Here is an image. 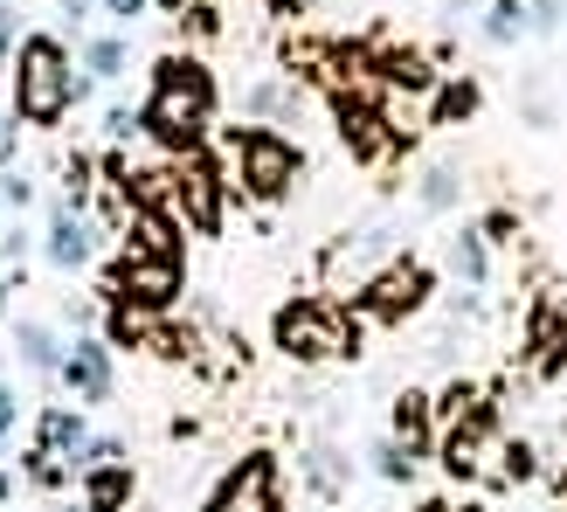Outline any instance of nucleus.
Masks as SVG:
<instances>
[{
    "label": "nucleus",
    "mask_w": 567,
    "mask_h": 512,
    "mask_svg": "<svg viewBox=\"0 0 567 512\" xmlns=\"http://www.w3.org/2000/svg\"><path fill=\"white\" fill-rule=\"evenodd\" d=\"M8 291H14V270H0V319H8Z\"/></svg>",
    "instance_id": "obj_39"
},
{
    "label": "nucleus",
    "mask_w": 567,
    "mask_h": 512,
    "mask_svg": "<svg viewBox=\"0 0 567 512\" xmlns=\"http://www.w3.org/2000/svg\"><path fill=\"white\" fill-rule=\"evenodd\" d=\"M146 339H159V332H153V311L111 298V347H146Z\"/></svg>",
    "instance_id": "obj_24"
},
{
    "label": "nucleus",
    "mask_w": 567,
    "mask_h": 512,
    "mask_svg": "<svg viewBox=\"0 0 567 512\" xmlns=\"http://www.w3.org/2000/svg\"><path fill=\"white\" fill-rule=\"evenodd\" d=\"M457 194H464V174H457L450 160L422 166V181H415V208H422V215H450V208H457Z\"/></svg>",
    "instance_id": "obj_15"
},
{
    "label": "nucleus",
    "mask_w": 567,
    "mask_h": 512,
    "mask_svg": "<svg viewBox=\"0 0 567 512\" xmlns=\"http://www.w3.org/2000/svg\"><path fill=\"white\" fill-rule=\"evenodd\" d=\"M181 291V256H146V249H125L118 270H111V298L125 305H146V311H166Z\"/></svg>",
    "instance_id": "obj_7"
},
{
    "label": "nucleus",
    "mask_w": 567,
    "mask_h": 512,
    "mask_svg": "<svg viewBox=\"0 0 567 512\" xmlns=\"http://www.w3.org/2000/svg\"><path fill=\"white\" fill-rule=\"evenodd\" d=\"M526 8H533V35H547V28H560L567 0H526Z\"/></svg>",
    "instance_id": "obj_35"
},
{
    "label": "nucleus",
    "mask_w": 567,
    "mask_h": 512,
    "mask_svg": "<svg viewBox=\"0 0 567 512\" xmlns=\"http://www.w3.org/2000/svg\"><path fill=\"white\" fill-rule=\"evenodd\" d=\"M277 347L298 367H311V360L353 354V326H347V311H339L332 298H291L277 311Z\"/></svg>",
    "instance_id": "obj_5"
},
{
    "label": "nucleus",
    "mask_w": 567,
    "mask_h": 512,
    "mask_svg": "<svg viewBox=\"0 0 567 512\" xmlns=\"http://www.w3.org/2000/svg\"><path fill=\"white\" fill-rule=\"evenodd\" d=\"M14 153H21V119H14V111H0V174L14 166Z\"/></svg>",
    "instance_id": "obj_31"
},
{
    "label": "nucleus",
    "mask_w": 567,
    "mask_h": 512,
    "mask_svg": "<svg viewBox=\"0 0 567 512\" xmlns=\"http://www.w3.org/2000/svg\"><path fill=\"white\" fill-rule=\"evenodd\" d=\"M311 485H319L326 499L339 492V450H311Z\"/></svg>",
    "instance_id": "obj_29"
},
{
    "label": "nucleus",
    "mask_w": 567,
    "mask_h": 512,
    "mask_svg": "<svg viewBox=\"0 0 567 512\" xmlns=\"http://www.w3.org/2000/svg\"><path fill=\"white\" fill-rule=\"evenodd\" d=\"M208 512H284V485H277V458L249 450V458L208 492Z\"/></svg>",
    "instance_id": "obj_8"
},
{
    "label": "nucleus",
    "mask_w": 567,
    "mask_h": 512,
    "mask_svg": "<svg viewBox=\"0 0 567 512\" xmlns=\"http://www.w3.org/2000/svg\"><path fill=\"white\" fill-rule=\"evenodd\" d=\"M477 111V91L471 83H443V98H436V125H457V119H471Z\"/></svg>",
    "instance_id": "obj_27"
},
{
    "label": "nucleus",
    "mask_w": 567,
    "mask_h": 512,
    "mask_svg": "<svg viewBox=\"0 0 567 512\" xmlns=\"http://www.w3.org/2000/svg\"><path fill=\"white\" fill-rule=\"evenodd\" d=\"M132 505V464L83 471V512H125Z\"/></svg>",
    "instance_id": "obj_14"
},
{
    "label": "nucleus",
    "mask_w": 567,
    "mask_h": 512,
    "mask_svg": "<svg viewBox=\"0 0 567 512\" xmlns=\"http://www.w3.org/2000/svg\"><path fill=\"white\" fill-rule=\"evenodd\" d=\"M339 132H347V146L353 153H367V160H381V146H388V132H381V119H374V111H367V104H339Z\"/></svg>",
    "instance_id": "obj_20"
},
{
    "label": "nucleus",
    "mask_w": 567,
    "mask_h": 512,
    "mask_svg": "<svg viewBox=\"0 0 567 512\" xmlns=\"http://www.w3.org/2000/svg\"><path fill=\"white\" fill-rule=\"evenodd\" d=\"M14 360L28 367V375H42V381H63V360H70V339L55 332L49 319H14Z\"/></svg>",
    "instance_id": "obj_11"
},
{
    "label": "nucleus",
    "mask_w": 567,
    "mask_h": 512,
    "mask_svg": "<svg viewBox=\"0 0 567 512\" xmlns=\"http://www.w3.org/2000/svg\"><path fill=\"white\" fill-rule=\"evenodd\" d=\"M14 28H21V14H14V0H8V8H0V70H14Z\"/></svg>",
    "instance_id": "obj_33"
},
{
    "label": "nucleus",
    "mask_w": 567,
    "mask_h": 512,
    "mask_svg": "<svg viewBox=\"0 0 567 512\" xmlns=\"http://www.w3.org/2000/svg\"><path fill=\"white\" fill-rule=\"evenodd\" d=\"M166 8H187V0H166Z\"/></svg>",
    "instance_id": "obj_41"
},
{
    "label": "nucleus",
    "mask_w": 567,
    "mask_h": 512,
    "mask_svg": "<svg viewBox=\"0 0 567 512\" xmlns=\"http://www.w3.org/2000/svg\"><path fill=\"white\" fill-rule=\"evenodd\" d=\"M430 291H436V270L415 264V256H402V264H388V270L360 291V311H367V319H381V326H402L409 311L430 305Z\"/></svg>",
    "instance_id": "obj_6"
},
{
    "label": "nucleus",
    "mask_w": 567,
    "mask_h": 512,
    "mask_svg": "<svg viewBox=\"0 0 567 512\" xmlns=\"http://www.w3.org/2000/svg\"><path fill=\"white\" fill-rule=\"evenodd\" d=\"M146 8H153V0H104L97 14H111V21H118V28H132L138 14H146Z\"/></svg>",
    "instance_id": "obj_36"
},
{
    "label": "nucleus",
    "mask_w": 567,
    "mask_h": 512,
    "mask_svg": "<svg viewBox=\"0 0 567 512\" xmlns=\"http://www.w3.org/2000/svg\"><path fill=\"white\" fill-rule=\"evenodd\" d=\"M443 416H450V422H464V416H477V388H471V381H457V388L443 395Z\"/></svg>",
    "instance_id": "obj_30"
},
{
    "label": "nucleus",
    "mask_w": 567,
    "mask_h": 512,
    "mask_svg": "<svg viewBox=\"0 0 567 512\" xmlns=\"http://www.w3.org/2000/svg\"><path fill=\"white\" fill-rule=\"evenodd\" d=\"M388 264H402V222H367V229H347V236H332V249H326V284L332 291H367Z\"/></svg>",
    "instance_id": "obj_4"
},
{
    "label": "nucleus",
    "mask_w": 567,
    "mask_h": 512,
    "mask_svg": "<svg viewBox=\"0 0 567 512\" xmlns=\"http://www.w3.org/2000/svg\"><path fill=\"white\" fill-rule=\"evenodd\" d=\"M104 132H111V139H132V132H138V119H132L125 104H111V111H104Z\"/></svg>",
    "instance_id": "obj_37"
},
{
    "label": "nucleus",
    "mask_w": 567,
    "mask_h": 512,
    "mask_svg": "<svg viewBox=\"0 0 567 512\" xmlns=\"http://www.w3.org/2000/svg\"><path fill=\"white\" fill-rule=\"evenodd\" d=\"M560 492H567V485H560Z\"/></svg>",
    "instance_id": "obj_43"
},
{
    "label": "nucleus",
    "mask_w": 567,
    "mask_h": 512,
    "mask_svg": "<svg viewBox=\"0 0 567 512\" xmlns=\"http://www.w3.org/2000/svg\"><path fill=\"white\" fill-rule=\"evenodd\" d=\"M450 277L464 284V298L485 291V236L464 229V236H450Z\"/></svg>",
    "instance_id": "obj_18"
},
{
    "label": "nucleus",
    "mask_w": 567,
    "mask_h": 512,
    "mask_svg": "<svg viewBox=\"0 0 567 512\" xmlns=\"http://www.w3.org/2000/svg\"><path fill=\"white\" fill-rule=\"evenodd\" d=\"M229 160H236V187L249 194V202H284V194L305 181V153L284 132H270V125L236 132L229 139Z\"/></svg>",
    "instance_id": "obj_3"
},
{
    "label": "nucleus",
    "mask_w": 567,
    "mask_h": 512,
    "mask_svg": "<svg viewBox=\"0 0 567 512\" xmlns=\"http://www.w3.org/2000/svg\"><path fill=\"white\" fill-rule=\"evenodd\" d=\"M14 422H21V395H14L8 381H0V450L14 443Z\"/></svg>",
    "instance_id": "obj_32"
},
{
    "label": "nucleus",
    "mask_w": 567,
    "mask_h": 512,
    "mask_svg": "<svg viewBox=\"0 0 567 512\" xmlns=\"http://www.w3.org/2000/svg\"><path fill=\"white\" fill-rule=\"evenodd\" d=\"M104 464H125V443H118V437H91V443L70 458V471H104Z\"/></svg>",
    "instance_id": "obj_26"
},
{
    "label": "nucleus",
    "mask_w": 567,
    "mask_h": 512,
    "mask_svg": "<svg viewBox=\"0 0 567 512\" xmlns=\"http://www.w3.org/2000/svg\"><path fill=\"white\" fill-rule=\"evenodd\" d=\"M63 388L76 395V409H97V402H111V347H104V339H91V332H76V339H70Z\"/></svg>",
    "instance_id": "obj_10"
},
{
    "label": "nucleus",
    "mask_w": 567,
    "mask_h": 512,
    "mask_svg": "<svg viewBox=\"0 0 567 512\" xmlns=\"http://www.w3.org/2000/svg\"><path fill=\"white\" fill-rule=\"evenodd\" d=\"M55 8H63V21H91L104 0H55Z\"/></svg>",
    "instance_id": "obj_38"
},
{
    "label": "nucleus",
    "mask_w": 567,
    "mask_h": 512,
    "mask_svg": "<svg viewBox=\"0 0 567 512\" xmlns=\"http://www.w3.org/2000/svg\"><path fill=\"white\" fill-rule=\"evenodd\" d=\"M492 450H505V443L492 437L485 409H477V416H464L457 430L443 437V464H450V478H477V471H485V458H492Z\"/></svg>",
    "instance_id": "obj_12"
},
{
    "label": "nucleus",
    "mask_w": 567,
    "mask_h": 512,
    "mask_svg": "<svg viewBox=\"0 0 567 512\" xmlns=\"http://www.w3.org/2000/svg\"><path fill=\"white\" fill-rule=\"evenodd\" d=\"M8 499H14V478H8V471H0V505H8Z\"/></svg>",
    "instance_id": "obj_40"
},
{
    "label": "nucleus",
    "mask_w": 567,
    "mask_h": 512,
    "mask_svg": "<svg viewBox=\"0 0 567 512\" xmlns=\"http://www.w3.org/2000/svg\"><path fill=\"white\" fill-rule=\"evenodd\" d=\"M42 249H49V264L63 270V277H76V270H83V264H91V256H97V222L83 215V208H70V202H55Z\"/></svg>",
    "instance_id": "obj_9"
},
{
    "label": "nucleus",
    "mask_w": 567,
    "mask_h": 512,
    "mask_svg": "<svg viewBox=\"0 0 567 512\" xmlns=\"http://www.w3.org/2000/svg\"><path fill=\"white\" fill-rule=\"evenodd\" d=\"M125 249H146V256H181V243H174V222H166L159 208H138V215H132V236H125Z\"/></svg>",
    "instance_id": "obj_22"
},
{
    "label": "nucleus",
    "mask_w": 567,
    "mask_h": 512,
    "mask_svg": "<svg viewBox=\"0 0 567 512\" xmlns=\"http://www.w3.org/2000/svg\"><path fill=\"white\" fill-rule=\"evenodd\" d=\"M28 202H35V181H28L21 166H8V174H0V208H14V215H21Z\"/></svg>",
    "instance_id": "obj_28"
},
{
    "label": "nucleus",
    "mask_w": 567,
    "mask_h": 512,
    "mask_svg": "<svg viewBox=\"0 0 567 512\" xmlns=\"http://www.w3.org/2000/svg\"><path fill=\"white\" fill-rule=\"evenodd\" d=\"M215 119V76L202 55H159V70H153V98L146 111H138V125H146L159 146H194V139L208 132Z\"/></svg>",
    "instance_id": "obj_2"
},
{
    "label": "nucleus",
    "mask_w": 567,
    "mask_h": 512,
    "mask_svg": "<svg viewBox=\"0 0 567 512\" xmlns=\"http://www.w3.org/2000/svg\"><path fill=\"white\" fill-rule=\"evenodd\" d=\"M8 83H14V119L21 125H63L70 104L91 98V76L70 63V49L55 35H21Z\"/></svg>",
    "instance_id": "obj_1"
},
{
    "label": "nucleus",
    "mask_w": 567,
    "mask_h": 512,
    "mask_svg": "<svg viewBox=\"0 0 567 512\" xmlns=\"http://www.w3.org/2000/svg\"><path fill=\"white\" fill-rule=\"evenodd\" d=\"M430 512H450V505H430Z\"/></svg>",
    "instance_id": "obj_42"
},
{
    "label": "nucleus",
    "mask_w": 567,
    "mask_h": 512,
    "mask_svg": "<svg viewBox=\"0 0 567 512\" xmlns=\"http://www.w3.org/2000/svg\"><path fill=\"white\" fill-rule=\"evenodd\" d=\"M83 443H91V437H83V409H70V402L42 409V450H49V458H76Z\"/></svg>",
    "instance_id": "obj_17"
},
{
    "label": "nucleus",
    "mask_w": 567,
    "mask_h": 512,
    "mask_svg": "<svg viewBox=\"0 0 567 512\" xmlns=\"http://www.w3.org/2000/svg\"><path fill=\"white\" fill-rule=\"evenodd\" d=\"M394 443H409L415 458L430 450V395H394Z\"/></svg>",
    "instance_id": "obj_19"
},
{
    "label": "nucleus",
    "mask_w": 567,
    "mask_h": 512,
    "mask_svg": "<svg viewBox=\"0 0 567 512\" xmlns=\"http://www.w3.org/2000/svg\"><path fill=\"white\" fill-rule=\"evenodd\" d=\"M477 35L498 42V49H513L519 35H533V8H526V0H492V8L477 14Z\"/></svg>",
    "instance_id": "obj_16"
},
{
    "label": "nucleus",
    "mask_w": 567,
    "mask_h": 512,
    "mask_svg": "<svg viewBox=\"0 0 567 512\" xmlns=\"http://www.w3.org/2000/svg\"><path fill=\"white\" fill-rule=\"evenodd\" d=\"M415 464H422V458H415L409 443H381V450H374V471L388 478V485H409V478H415Z\"/></svg>",
    "instance_id": "obj_25"
},
{
    "label": "nucleus",
    "mask_w": 567,
    "mask_h": 512,
    "mask_svg": "<svg viewBox=\"0 0 567 512\" xmlns=\"http://www.w3.org/2000/svg\"><path fill=\"white\" fill-rule=\"evenodd\" d=\"M21 256H28V229L14 222V229H0V270H14Z\"/></svg>",
    "instance_id": "obj_34"
},
{
    "label": "nucleus",
    "mask_w": 567,
    "mask_h": 512,
    "mask_svg": "<svg viewBox=\"0 0 567 512\" xmlns=\"http://www.w3.org/2000/svg\"><path fill=\"white\" fill-rule=\"evenodd\" d=\"M125 63H132L125 35H91V42H83V76H91V83H118Z\"/></svg>",
    "instance_id": "obj_21"
},
{
    "label": "nucleus",
    "mask_w": 567,
    "mask_h": 512,
    "mask_svg": "<svg viewBox=\"0 0 567 512\" xmlns=\"http://www.w3.org/2000/svg\"><path fill=\"white\" fill-rule=\"evenodd\" d=\"M243 111L249 119H298L305 98L291 91V83H257V91H243Z\"/></svg>",
    "instance_id": "obj_23"
},
{
    "label": "nucleus",
    "mask_w": 567,
    "mask_h": 512,
    "mask_svg": "<svg viewBox=\"0 0 567 512\" xmlns=\"http://www.w3.org/2000/svg\"><path fill=\"white\" fill-rule=\"evenodd\" d=\"M174 202H181V215H194V229H215V222H221V181H215V166L187 160L181 174H174Z\"/></svg>",
    "instance_id": "obj_13"
}]
</instances>
